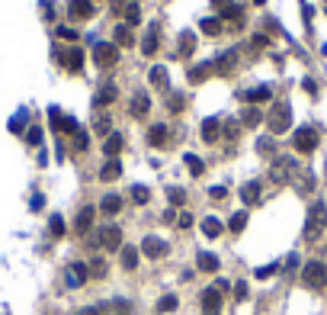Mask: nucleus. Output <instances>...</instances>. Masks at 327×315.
Masks as SVG:
<instances>
[{
    "mask_svg": "<svg viewBox=\"0 0 327 315\" xmlns=\"http://www.w3.org/2000/svg\"><path fill=\"white\" fill-rule=\"evenodd\" d=\"M324 222H327V209H324V203H314L311 209H308V222H305V238H308V241L321 238V232H324Z\"/></svg>",
    "mask_w": 327,
    "mask_h": 315,
    "instance_id": "1",
    "label": "nucleus"
},
{
    "mask_svg": "<svg viewBox=\"0 0 327 315\" xmlns=\"http://www.w3.org/2000/svg\"><path fill=\"white\" fill-rule=\"evenodd\" d=\"M302 280L311 286V290H321V286H327V267L321 260H308L305 270H302Z\"/></svg>",
    "mask_w": 327,
    "mask_h": 315,
    "instance_id": "2",
    "label": "nucleus"
},
{
    "mask_svg": "<svg viewBox=\"0 0 327 315\" xmlns=\"http://www.w3.org/2000/svg\"><path fill=\"white\" fill-rule=\"evenodd\" d=\"M289 122H292V119H289V103H276V107L270 110V129L279 135V132H286V129H289Z\"/></svg>",
    "mask_w": 327,
    "mask_h": 315,
    "instance_id": "3",
    "label": "nucleus"
},
{
    "mask_svg": "<svg viewBox=\"0 0 327 315\" xmlns=\"http://www.w3.org/2000/svg\"><path fill=\"white\" fill-rule=\"evenodd\" d=\"M314 148H317V132H314V129H308V126L298 129V132H295V151L311 154Z\"/></svg>",
    "mask_w": 327,
    "mask_h": 315,
    "instance_id": "4",
    "label": "nucleus"
},
{
    "mask_svg": "<svg viewBox=\"0 0 327 315\" xmlns=\"http://www.w3.org/2000/svg\"><path fill=\"white\" fill-rule=\"evenodd\" d=\"M141 251H145L151 260H161V257H167V251H170V244L167 241H161V238H154V235H148L145 241H141Z\"/></svg>",
    "mask_w": 327,
    "mask_h": 315,
    "instance_id": "5",
    "label": "nucleus"
},
{
    "mask_svg": "<svg viewBox=\"0 0 327 315\" xmlns=\"http://www.w3.org/2000/svg\"><path fill=\"white\" fill-rule=\"evenodd\" d=\"M218 312H222V293L215 286H209L202 293V315H218Z\"/></svg>",
    "mask_w": 327,
    "mask_h": 315,
    "instance_id": "6",
    "label": "nucleus"
},
{
    "mask_svg": "<svg viewBox=\"0 0 327 315\" xmlns=\"http://www.w3.org/2000/svg\"><path fill=\"white\" fill-rule=\"evenodd\" d=\"M100 244H103V248H109V251L122 248V229H119V225H106V229H100Z\"/></svg>",
    "mask_w": 327,
    "mask_h": 315,
    "instance_id": "7",
    "label": "nucleus"
},
{
    "mask_svg": "<svg viewBox=\"0 0 327 315\" xmlns=\"http://www.w3.org/2000/svg\"><path fill=\"white\" fill-rule=\"evenodd\" d=\"M93 58H96V65H116V58H119V48H116V45H96Z\"/></svg>",
    "mask_w": 327,
    "mask_h": 315,
    "instance_id": "8",
    "label": "nucleus"
},
{
    "mask_svg": "<svg viewBox=\"0 0 327 315\" xmlns=\"http://www.w3.org/2000/svg\"><path fill=\"white\" fill-rule=\"evenodd\" d=\"M87 280V267L84 264H71L68 267V286H84Z\"/></svg>",
    "mask_w": 327,
    "mask_h": 315,
    "instance_id": "9",
    "label": "nucleus"
},
{
    "mask_svg": "<svg viewBox=\"0 0 327 315\" xmlns=\"http://www.w3.org/2000/svg\"><path fill=\"white\" fill-rule=\"evenodd\" d=\"M122 145H125V142H122V135H119V132H112L109 138H106V145H103V151H106V154H109V161H112V158H116V154L122 151Z\"/></svg>",
    "mask_w": 327,
    "mask_h": 315,
    "instance_id": "10",
    "label": "nucleus"
},
{
    "mask_svg": "<svg viewBox=\"0 0 327 315\" xmlns=\"http://www.w3.org/2000/svg\"><path fill=\"white\" fill-rule=\"evenodd\" d=\"M202 232H206V235H209V238H218V235H222V232H225V225H222V222H218V219H215V216H209V219H202Z\"/></svg>",
    "mask_w": 327,
    "mask_h": 315,
    "instance_id": "11",
    "label": "nucleus"
},
{
    "mask_svg": "<svg viewBox=\"0 0 327 315\" xmlns=\"http://www.w3.org/2000/svg\"><path fill=\"white\" fill-rule=\"evenodd\" d=\"M100 209L106 216H116L119 209H122V196H116V193H109V196H103V203H100Z\"/></svg>",
    "mask_w": 327,
    "mask_h": 315,
    "instance_id": "12",
    "label": "nucleus"
},
{
    "mask_svg": "<svg viewBox=\"0 0 327 315\" xmlns=\"http://www.w3.org/2000/svg\"><path fill=\"white\" fill-rule=\"evenodd\" d=\"M218 129H222L218 119H206L202 122V138H206V142H218Z\"/></svg>",
    "mask_w": 327,
    "mask_h": 315,
    "instance_id": "13",
    "label": "nucleus"
},
{
    "mask_svg": "<svg viewBox=\"0 0 327 315\" xmlns=\"http://www.w3.org/2000/svg\"><path fill=\"white\" fill-rule=\"evenodd\" d=\"M241 199H244V203H257V199H260V183L257 180L244 183V187H241Z\"/></svg>",
    "mask_w": 327,
    "mask_h": 315,
    "instance_id": "14",
    "label": "nucleus"
},
{
    "mask_svg": "<svg viewBox=\"0 0 327 315\" xmlns=\"http://www.w3.org/2000/svg\"><path fill=\"white\" fill-rule=\"evenodd\" d=\"M119 174H122V164L116 161V158H112V161H106V164H103V171H100V180H116Z\"/></svg>",
    "mask_w": 327,
    "mask_h": 315,
    "instance_id": "15",
    "label": "nucleus"
},
{
    "mask_svg": "<svg viewBox=\"0 0 327 315\" xmlns=\"http://www.w3.org/2000/svg\"><path fill=\"white\" fill-rule=\"evenodd\" d=\"M196 264H199V270H206V274H215V270H218V257H215V254H206V251H202V254L196 257Z\"/></svg>",
    "mask_w": 327,
    "mask_h": 315,
    "instance_id": "16",
    "label": "nucleus"
},
{
    "mask_svg": "<svg viewBox=\"0 0 327 315\" xmlns=\"http://www.w3.org/2000/svg\"><path fill=\"white\" fill-rule=\"evenodd\" d=\"M148 110H151V100H148V93H138V97L132 100V116H145Z\"/></svg>",
    "mask_w": 327,
    "mask_h": 315,
    "instance_id": "17",
    "label": "nucleus"
},
{
    "mask_svg": "<svg viewBox=\"0 0 327 315\" xmlns=\"http://www.w3.org/2000/svg\"><path fill=\"white\" fill-rule=\"evenodd\" d=\"M122 267H125V270H135L138 267V251L128 248V244H122Z\"/></svg>",
    "mask_w": 327,
    "mask_h": 315,
    "instance_id": "18",
    "label": "nucleus"
},
{
    "mask_svg": "<svg viewBox=\"0 0 327 315\" xmlns=\"http://www.w3.org/2000/svg\"><path fill=\"white\" fill-rule=\"evenodd\" d=\"M71 10H74L77 20H87L93 13V7H90V0H71Z\"/></svg>",
    "mask_w": 327,
    "mask_h": 315,
    "instance_id": "19",
    "label": "nucleus"
},
{
    "mask_svg": "<svg viewBox=\"0 0 327 315\" xmlns=\"http://www.w3.org/2000/svg\"><path fill=\"white\" fill-rule=\"evenodd\" d=\"M148 142L151 145H167V126H151V132H148Z\"/></svg>",
    "mask_w": 327,
    "mask_h": 315,
    "instance_id": "20",
    "label": "nucleus"
},
{
    "mask_svg": "<svg viewBox=\"0 0 327 315\" xmlns=\"http://www.w3.org/2000/svg\"><path fill=\"white\" fill-rule=\"evenodd\" d=\"M90 222H93V206H84L81 216H77V232H87V229H90Z\"/></svg>",
    "mask_w": 327,
    "mask_h": 315,
    "instance_id": "21",
    "label": "nucleus"
},
{
    "mask_svg": "<svg viewBox=\"0 0 327 315\" xmlns=\"http://www.w3.org/2000/svg\"><path fill=\"white\" fill-rule=\"evenodd\" d=\"M141 51H145V55H154V51H157V26H151L148 39L141 42Z\"/></svg>",
    "mask_w": 327,
    "mask_h": 315,
    "instance_id": "22",
    "label": "nucleus"
},
{
    "mask_svg": "<svg viewBox=\"0 0 327 315\" xmlns=\"http://www.w3.org/2000/svg\"><path fill=\"white\" fill-rule=\"evenodd\" d=\"M176 305H180V299H176V296H161V299H157V312L167 315V312H173Z\"/></svg>",
    "mask_w": 327,
    "mask_h": 315,
    "instance_id": "23",
    "label": "nucleus"
},
{
    "mask_svg": "<svg viewBox=\"0 0 327 315\" xmlns=\"http://www.w3.org/2000/svg\"><path fill=\"white\" fill-rule=\"evenodd\" d=\"M132 199H135L138 206H145L148 199H151V190H148V187H141V183H138V187H132Z\"/></svg>",
    "mask_w": 327,
    "mask_h": 315,
    "instance_id": "24",
    "label": "nucleus"
},
{
    "mask_svg": "<svg viewBox=\"0 0 327 315\" xmlns=\"http://www.w3.org/2000/svg\"><path fill=\"white\" fill-rule=\"evenodd\" d=\"M260 119H263V113L260 110H244V116H241V122H244V126H260Z\"/></svg>",
    "mask_w": 327,
    "mask_h": 315,
    "instance_id": "25",
    "label": "nucleus"
},
{
    "mask_svg": "<svg viewBox=\"0 0 327 315\" xmlns=\"http://www.w3.org/2000/svg\"><path fill=\"white\" fill-rule=\"evenodd\" d=\"M244 225H247V213H234V216H231V222H228V229L237 235V232H244Z\"/></svg>",
    "mask_w": 327,
    "mask_h": 315,
    "instance_id": "26",
    "label": "nucleus"
},
{
    "mask_svg": "<svg viewBox=\"0 0 327 315\" xmlns=\"http://www.w3.org/2000/svg\"><path fill=\"white\" fill-rule=\"evenodd\" d=\"M151 84H154V87H161V90L167 87V71H164L161 65H157V68H151Z\"/></svg>",
    "mask_w": 327,
    "mask_h": 315,
    "instance_id": "27",
    "label": "nucleus"
},
{
    "mask_svg": "<svg viewBox=\"0 0 327 315\" xmlns=\"http://www.w3.org/2000/svg\"><path fill=\"white\" fill-rule=\"evenodd\" d=\"M132 42H135V39H132V29H128V26H119V29H116V45H132Z\"/></svg>",
    "mask_w": 327,
    "mask_h": 315,
    "instance_id": "28",
    "label": "nucleus"
},
{
    "mask_svg": "<svg viewBox=\"0 0 327 315\" xmlns=\"http://www.w3.org/2000/svg\"><path fill=\"white\" fill-rule=\"evenodd\" d=\"M192 51V32H183L180 36V58H186Z\"/></svg>",
    "mask_w": 327,
    "mask_h": 315,
    "instance_id": "29",
    "label": "nucleus"
},
{
    "mask_svg": "<svg viewBox=\"0 0 327 315\" xmlns=\"http://www.w3.org/2000/svg\"><path fill=\"white\" fill-rule=\"evenodd\" d=\"M167 196H170L173 206H183V203H186V193H183L180 187H170V190H167Z\"/></svg>",
    "mask_w": 327,
    "mask_h": 315,
    "instance_id": "30",
    "label": "nucleus"
},
{
    "mask_svg": "<svg viewBox=\"0 0 327 315\" xmlns=\"http://www.w3.org/2000/svg\"><path fill=\"white\" fill-rule=\"evenodd\" d=\"M186 164H189V171L196 174V177H199L202 171H206V164H202V158H196V154H186Z\"/></svg>",
    "mask_w": 327,
    "mask_h": 315,
    "instance_id": "31",
    "label": "nucleus"
},
{
    "mask_svg": "<svg viewBox=\"0 0 327 315\" xmlns=\"http://www.w3.org/2000/svg\"><path fill=\"white\" fill-rule=\"evenodd\" d=\"M106 309H109V305H87V309H81V312H74V315H106Z\"/></svg>",
    "mask_w": 327,
    "mask_h": 315,
    "instance_id": "32",
    "label": "nucleus"
},
{
    "mask_svg": "<svg viewBox=\"0 0 327 315\" xmlns=\"http://www.w3.org/2000/svg\"><path fill=\"white\" fill-rule=\"evenodd\" d=\"M244 97H247V100H267V97H270V90H267V87H257V90H247Z\"/></svg>",
    "mask_w": 327,
    "mask_h": 315,
    "instance_id": "33",
    "label": "nucleus"
},
{
    "mask_svg": "<svg viewBox=\"0 0 327 315\" xmlns=\"http://www.w3.org/2000/svg\"><path fill=\"white\" fill-rule=\"evenodd\" d=\"M64 61H68V68H71V71H81V51H71V55H68Z\"/></svg>",
    "mask_w": 327,
    "mask_h": 315,
    "instance_id": "34",
    "label": "nucleus"
},
{
    "mask_svg": "<svg viewBox=\"0 0 327 315\" xmlns=\"http://www.w3.org/2000/svg\"><path fill=\"white\" fill-rule=\"evenodd\" d=\"M276 270H279V264H267V267H260V270H257V277H260V280H267V277L276 274Z\"/></svg>",
    "mask_w": 327,
    "mask_h": 315,
    "instance_id": "35",
    "label": "nucleus"
},
{
    "mask_svg": "<svg viewBox=\"0 0 327 315\" xmlns=\"http://www.w3.org/2000/svg\"><path fill=\"white\" fill-rule=\"evenodd\" d=\"M218 29H222V26H218L215 20H202V32H209V36H215Z\"/></svg>",
    "mask_w": 327,
    "mask_h": 315,
    "instance_id": "36",
    "label": "nucleus"
},
{
    "mask_svg": "<svg viewBox=\"0 0 327 315\" xmlns=\"http://www.w3.org/2000/svg\"><path fill=\"white\" fill-rule=\"evenodd\" d=\"M125 16H128V23H138V20H141V10H138V4H132L128 10H125Z\"/></svg>",
    "mask_w": 327,
    "mask_h": 315,
    "instance_id": "37",
    "label": "nucleus"
},
{
    "mask_svg": "<svg viewBox=\"0 0 327 315\" xmlns=\"http://www.w3.org/2000/svg\"><path fill=\"white\" fill-rule=\"evenodd\" d=\"M112 100H116V87H106V93H103V97L96 100V103L103 107V103H112Z\"/></svg>",
    "mask_w": 327,
    "mask_h": 315,
    "instance_id": "38",
    "label": "nucleus"
},
{
    "mask_svg": "<svg viewBox=\"0 0 327 315\" xmlns=\"http://www.w3.org/2000/svg\"><path fill=\"white\" fill-rule=\"evenodd\" d=\"M167 107H170V113H180L183 110V97H170V100H167Z\"/></svg>",
    "mask_w": 327,
    "mask_h": 315,
    "instance_id": "39",
    "label": "nucleus"
},
{
    "mask_svg": "<svg viewBox=\"0 0 327 315\" xmlns=\"http://www.w3.org/2000/svg\"><path fill=\"white\" fill-rule=\"evenodd\" d=\"M51 232H55V235H64V222H61V216L51 219Z\"/></svg>",
    "mask_w": 327,
    "mask_h": 315,
    "instance_id": "40",
    "label": "nucleus"
},
{
    "mask_svg": "<svg viewBox=\"0 0 327 315\" xmlns=\"http://www.w3.org/2000/svg\"><path fill=\"white\" fill-rule=\"evenodd\" d=\"M90 274L103 277V274H106V264H103V260H93V264H90Z\"/></svg>",
    "mask_w": 327,
    "mask_h": 315,
    "instance_id": "41",
    "label": "nucleus"
},
{
    "mask_svg": "<svg viewBox=\"0 0 327 315\" xmlns=\"http://www.w3.org/2000/svg\"><path fill=\"white\" fill-rule=\"evenodd\" d=\"M225 193H228L225 187H212V190H209V196H212V199H225Z\"/></svg>",
    "mask_w": 327,
    "mask_h": 315,
    "instance_id": "42",
    "label": "nucleus"
},
{
    "mask_svg": "<svg viewBox=\"0 0 327 315\" xmlns=\"http://www.w3.org/2000/svg\"><path fill=\"white\" fill-rule=\"evenodd\" d=\"M234 296L237 299H247V283H234Z\"/></svg>",
    "mask_w": 327,
    "mask_h": 315,
    "instance_id": "43",
    "label": "nucleus"
},
{
    "mask_svg": "<svg viewBox=\"0 0 327 315\" xmlns=\"http://www.w3.org/2000/svg\"><path fill=\"white\" fill-rule=\"evenodd\" d=\"M58 36L71 42V39H77V32H74V29H68V26H64V29H58Z\"/></svg>",
    "mask_w": 327,
    "mask_h": 315,
    "instance_id": "44",
    "label": "nucleus"
},
{
    "mask_svg": "<svg viewBox=\"0 0 327 315\" xmlns=\"http://www.w3.org/2000/svg\"><path fill=\"white\" fill-rule=\"evenodd\" d=\"M209 71H206V68H196V71H189V81H202V77H206Z\"/></svg>",
    "mask_w": 327,
    "mask_h": 315,
    "instance_id": "45",
    "label": "nucleus"
},
{
    "mask_svg": "<svg viewBox=\"0 0 327 315\" xmlns=\"http://www.w3.org/2000/svg\"><path fill=\"white\" fill-rule=\"evenodd\" d=\"M180 225H183V229H189V225H192V216L183 213V216H180Z\"/></svg>",
    "mask_w": 327,
    "mask_h": 315,
    "instance_id": "46",
    "label": "nucleus"
},
{
    "mask_svg": "<svg viewBox=\"0 0 327 315\" xmlns=\"http://www.w3.org/2000/svg\"><path fill=\"white\" fill-rule=\"evenodd\" d=\"M222 4H228V0H215V7H222Z\"/></svg>",
    "mask_w": 327,
    "mask_h": 315,
    "instance_id": "47",
    "label": "nucleus"
}]
</instances>
